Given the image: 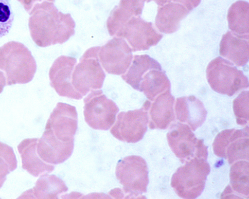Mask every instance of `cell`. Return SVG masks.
<instances>
[{
  "label": "cell",
  "instance_id": "6da1fadb",
  "mask_svg": "<svg viewBox=\"0 0 249 199\" xmlns=\"http://www.w3.org/2000/svg\"><path fill=\"white\" fill-rule=\"evenodd\" d=\"M28 14L30 36L39 47L62 44L74 34L75 24L71 14L59 11L53 2L36 3Z\"/></svg>",
  "mask_w": 249,
  "mask_h": 199
},
{
  "label": "cell",
  "instance_id": "7a4b0ae2",
  "mask_svg": "<svg viewBox=\"0 0 249 199\" xmlns=\"http://www.w3.org/2000/svg\"><path fill=\"white\" fill-rule=\"evenodd\" d=\"M36 67L35 58L23 43L10 41L0 47V72L6 85L29 83L33 79Z\"/></svg>",
  "mask_w": 249,
  "mask_h": 199
},
{
  "label": "cell",
  "instance_id": "3957f363",
  "mask_svg": "<svg viewBox=\"0 0 249 199\" xmlns=\"http://www.w3.org/2000/svg\"><path fill=\"white\" fill-rule=\"evenodd\" d=\"M185 163L173 175L171 185L179 197L196 199L204 188L210 166L205 160L197 157Z\"/></svg>",
  "mask_w": 249,
  "mask_h": 199
},
{
  "label": "cell",
  "instance_id": "277c9868",
  "mask_svg": "<svg viewBox=\"0 0 249 199\" xmlns=\"http://www.w3.org/2000/svg\"><path fill=\"white\" fill-rule=\"evenodd\" d=\"M208 82L215 91L229 96L249 87L248 78L229 60L220 56L212 60L206 69Z\"/></svg>",
  "mask_w": 249,
  "mask_h": 199
},
{
  "label": "cell",
  "instance_id": "5b68a950",
  "mask_svg": "<svg viewBox=\"0 0 249 199\" xmlns=\"http://www.w3.org/2000/svg\"><path fill=\"white\" fill-rule=\"evenodd\" d=\"M100 46L91 47L84 53L73 70L71 83L82 97L103 86L106 74L99 60Z\"/></svg>",
  "mask_w": 249,
  "mask_h": 199
},
{
  "label": "cell",
  "instance_id": "8992f818",
  "mask_svg": "<svg viewBox=\"0 0 249 199\" xmlns=\"http://www.w3.org/2000/svg\"><path fill=\"white\" fill-rule=\"evenodd\" d=\"M169 127L167 134L168 145L181 163L195 157L206 160L207 147L203 140L196 138L188 125L175 122Z\"/></svg>",
  "mask_w": 249,
  "mask_h": 199
},
{
  "label": "cell",
  "instance_id": "52a82bcc",
  "mask_svg": "<svg viewBox=\"0 0 249 199\" xmlns=\"http://www.w3.org/2000/svg\"><path fill=\"white\" fill-rule=\"evenodd\" d=\"M115 174L123 186V192L130 198H140L139 196L146 192L148 168L142 157L130 155L120 160L117 164Z\"/></svg>",
  "mask_w": 249,
  "mask_h": 199
},
{
  "label": "cell",
  "instance_id": "ba28073f",
  "mask_svg": "<svg viewBox=\"0 0 249 199\" xmlns=\"http://www.w3.org/2000/svg\"><path fill=\"white\" fill-rule=\"evenodd\" d=\"M85 120L91 128L108 130L113 125L119 108L100 90L90 91L84 99Z\"/></svg>",
  "mask_w": 249,
  "mask_h": 199
},
{
  "label": "cell",
  "instance_id": "9c48e42d",
  "mask_svg": "<svg viewBox=\"0 0 249 199\" xmlns=\"http://www.w3.org/2000/svg\"><path fill=\"white\" fill-rule=\"evenodd\" d=\"M213 153L228 160L229 164L239 160L249 161V128L226 129L220 132L213 144Z\"/></svg>",
  "mask_w": 249,
  "mask_h": 199
},
{
  "label": "cell",
  "instance_id": "30bf717a",
  "mask_svg": "<svg viewBox=\"0 0 249 199\" xmlns=\"http://www.w3.org/2000/svg\"><path fill=\"white\" fill-rule=\"evenodd\" d=\"M148 120L147 110L143 107L140 109L122 111L118 114L110 132L119 140L135 143L143 138Z\"/></svg>",
  "mask_w": 249,
  "mask_h": 199
},
{
  "label": "cell",
  "instance_id": "8fae6325",
  "mask_svg": "<svg viewBox=\"0 0 249 199\" xmlns=\"http://www.w3.org/2000/svg\"><path fill=\"white\" fill-rule=\"evenodd\" d=\"M132 51L124 38L115 36L100 46L98 57L102 67L109 74L123 75L129 67Z\"/></svg>",
  "mask_w": 249,
  "mask_h": 199
},
{
  "label": "cell",
  "instance_id": "7c38bea8",
  "mask_svg": "<svg viewBox=\"0 0 249 199\" xmlns=\"http://www.w3.org/2000/svg\"><path fill=\"white\" fill-rule=\"evenodd\" d=\"M125 39L133 52L148 50L162 37L153 24L139 17H132L116 36Z\"/></svg>",
  "mask_w": 249,
  "mask_h": 199
},
{
  "label": "cell",
  "instance_id": "4fadbf2b",
  "mask_svg": "<svg viewBox=\"0 0 249 199\" xmlns=\"http://www.w3.org/2000/svg\"><path fill=\"white\" fill-rule=\"evenodd\" d=\"M76 61L74 57L61 55L54 60L49 70L50 85L60 96L77 100L83 98L75 91L71 83Z\"/></svg>",
  "mask_w": 249,
  "mask_h": 199
},
{
  "label": "cell",
  "instance_id": "5bb4252c",
  "mask_svg": "<svg viewBox=\"0 0 249 199\" xmlns=\"http://www.w3.org/2000/svg\"><path fill=\"white\" fill-rule=\"evenodd\" d=\"M45 127L54 136L64 142L74 140L77 128V114L75 107L59 102L51 112Z\"/></svg>",
  "mask_w": 249,
  "mask_h": 199
},
{
  "label": "cell",
  "instance_id": "9a60e30c",
  "mask_svg": "<svg viewBox=\"0 0 249 199\" xmlns=\"http://www.w3.org/2000/svg\"><path fill=\"white\" fill-rule=\"evenodd\" d=\"M151 102L146 100L142 107L147 110L148 127L150 129H165L175 122L174 111L175 98L170 90H166L158 95Z\"/></svg>",
  "mask_w": 249,
  "mask_h": 199
},
{
  "label": "cell",
  "instance_id": "2e32d148",
  "mask_svg": "<svg viewBox=\"0 0 249 199\" xmlns=\"http://www.w3.org/2000/svg\"><path fill=\"white\" fill-rule=\"evenodd\" d=\"M74 140L64 142L56 138L47 127L41 138L37 139L36 152L44 162L51 164L61 163L71 155Z\"/></svg>",
  "mask_w": 249,
  "mask_h": 199
},
{
  "label": "cell",
  "instance_id": "e0dca14e",
  "mask_svg": "<svg viewBox=\"0 0 249 199\" xmlns=\"http://www.w3.org/2000/svg\"><path fill=\"white\" fill-rule=\"evenodd\" d=\"M249 35L240 36L231 31L223 35L219 54L238 67L245 65L249 58Z\"/></svg>",
  "mask_w": 249,
  "mask_h": 199
},
{
  "label": "cell",
  "instance_id": "ac0fdd59",
  "mask_svg": "<svg viewBox=\"0 0 249 199\" xmlns=\"http://www.w3.org/2000/svg\"><path fill=\"white\" fill-rule=\"evenodd\" d=\"M175 111L177 119L188 125L193 131L202 125L207 115L203 103L193 95L177 98Z\"/></svg>",
  "mask_w": 249,
  "mask_h": 199
},
{
  "label": "cell",
  "instance_id": "d6986e66",
  "mask_svg": "<svg viewBox=\"0 0 249 199\" xmlns=\"http://www.w3.org/2000/svg\"><path fill=\"white\" fill-rule=\"evenodd\" d=\"M145 0H121L111 11L106 22L109 34L116 36L133 17L140 16Z\"/></svg>",
  "mask_w": 249,
  "mask_h": 199
},
{
  "label": "cell",
  "instance_id": "ffe728a7",
  "mask_svg": "<svg viewBox=\"0 0 249 199\" xmlns=\"http://www.w3.org/2000/svg\"><path fill=\"white\" fill-rule=\"evenodd\" d=\"M230 183L222 193V198H249V163L239 160L231 164Z\"/></svg>",
  "mask_w": 249,
  "mask_h": 199
},
{
  "label": "cell",
  "instance_id": "44dd1931",
  "mask_svg": "<svg viewBox=\"0 0 249 199\" xmlns=\"http://www.w3.org/2000/svg\"><path fill=\"white\" fill-rule=\"evenodd\" d=\"M37 139H24L17 147L21 158L22 168L36 177L50 173L54 168L53 165L44 162L38 156L36 150Z\"/></svg>",
  "mask_w": 249,
  "mask_h": 199
},
{
  "label": "cell",
  "instance_id": "7402d4cb",
  "mask_svg": "<svg viewBox=\"0 0 249 199\" xmlns=\"http://www.w3.org/2000/svg\"><path fill=\"white\" fill-rule=\"evenodd\" d=\"M45 173L40 176L35 186L24 192L20 198L58 199L68 191L65 182L54 175Z\"/></svg>",
  "mask_w": 249,
  "mask_h": 199
},
{
  "label": "cell",
  "instance_id": "603a6c76",
  "mask_svg": "<svg viewBox=\"0 0 249 199\" xmlns=\"http://www.w3.org/2000/svg\"><path fill=\"white\" fill-rule=\"evenodd\" d=\"M189 13L180 4L170 2L159 6L155 18V25L160 32L171 34L179 28L180 22Z\"/></svg>",
  "mask_w": 249,
  "mask_h": 199
},
{
  "label": "cell",
  "instance_id": "cb8c5ba5",
  "mask_svg": "<svg viewBox=\"0 0 249 199\" xmlns=\"http://www.w3.org/2000/svg\"><path fill=\"white\" fill-rule=\"evenodd\" d=\"M151 69L161 70L160 64L147 54L135 55L132 63L122 78L134 89L138 90L142 76Z\"/></svg>",
  "mask_w": 249,
  "mask_h": 199
},
{
  "label": "cell",
  "instance_id": "d4e9b609",
  "mask_svg": "<svg viewBox=\"0 0 249 199\" xmlns=\"http://www.w3.org/2000/svg\"><path fill=\"white\" fill-rule=\"evenodd\" d=\"M166 90H170V83L165 73L151 69L142 76L138 90L143 92L148 99L152 101Z\"/></svg>",
  "mask_w": 249,
  "mask_h": 199
},
{
  "label": "cell",
  "instance_id": "484cf974",
  "mask_svg": "<svg viewBox=\"0 0 249 199\" xmlns=\"http://www.w3.org/2000/svg\"><path fill=\"white\" fill-rule=\"evenodd\" d=\"M249 4L247 1L238 0L229 9L227 20L232 33L240 35H249Z\"/></svg>",
  "mask_w": 249,
  "mask_h": 199
},
{
  "label": "cell",
  "instance_id": "4316f807",
  "mask_svg": "<svg viewBox=\"0 0 249 199\" xmlns=\"http://www.w3.org/2000/svg\"><path fill=\"white\" fill-rule=\"evenodd\" d=\"M17 167V161L13 148L0 142V188L6 176Z\"/></svg>",
  "mask_w": 249,
  "mask_h": 199
},
{
  "label": "cell",
  "instance_id": "83f0119b",
  "mask_svg": "<svg viewBox=\"0 0 249 199\" xmlns=\"http://www.w3.org/2000/svg\"><path fill=\"white\" fill-rule=\"evenodd\" d=\"M249 91H242L233 101V110L238 125L246 126L249 124Z\"/></svg>",
  "mask_w": 249,
  "mask_h": 199
},
{
  "label": "cell",
  "instance_id": "f1b7e54d",
  "mask_svg": "<svg viewBox=\"0 0 249 199\" xmlns=\"http://www.w3.org/2000/svg\"><path fill=\"white\" fill-rule=\"evenodd\" d=\"M14 15L9 0H0V38L10 32L14 21Z\"/></svg>",
  "mask_w": 249,
  "mask_h": 199
},
{
  "label": "cell",
  "instance_id": "f546056e",
  "mask_svg": "<svg viewBox=\"0 0 249 199\" xmlns=\"http://www.w3.org/2000/svg\"><path fill=\"white\" fill-rule=\"evenodd\" d=\"M173 2L181 4L189 11L197 7L201 0H172Z\"/></svg>",
  "mask_w": 249,
  "mask_h": 199
},
{
  "label": "cell",
  "instance_id": "4dcf8cb0",
  "mask_svg": "<svg viewBox=\"0 0 249 199\" xmlns=\"http://www.w3.org/2000/svg\"><path fill=\"white\" fill-rule=\"evenodd\" d=\"M23 6L24 9L29 13L32 7L36 3L43 1H49L53 2L54 0H17Z\"/></svg>",
  "mask_w": 249,
  "mask_h": 199
},
{
  "label": "cell",
  "instance_id": "1f68e13d",
  "mask_svg": "<svg viewBox=\"0 0 249 199\" xmlns=\"http://www.w3.org/2000/svg\"><path fill=\"white\" fill-rule=\"evenodd\" d=\"M6 86V81L2 73L0 72V93L2 91L3 88Z\"/></svg>",
  "mask_w": 249,
  "mask_h": 199
},
{
  "label": "cell",
  "instance_id": "d6a6232c",
  "mask_svg": "<svg viewBox=\"0 0 249 199\" xmlns=\"http://www.w3.org/2000/svg\"><path fill=\"white\" fill-rule=\"evenodd\" d=\"M172 0H145L146 2H149L151 1H154L159 6H161L164 4L171 2Z\"/></svg>",
  "mask_w": 249,
  "mask_h": 199
}]
</instances>
